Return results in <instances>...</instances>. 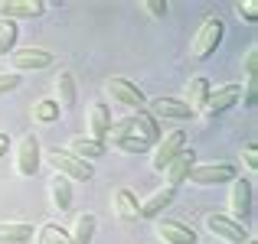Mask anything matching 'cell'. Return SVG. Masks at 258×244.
Here are the masks:
<instances>
[{"label":"cell","instance_id":"6da1fadb","mask_svg":"<svg viewBox=\"0 0 258 244\" xmlns=\"http://www.w3.org/2000/svg\"><path fill=\"white\" fill-rule=\"evenodd\" d=\"M160 137H164L160 120L151 117L147 111H134L121 120H111V134L105 144L118 147L121 153H151Z\"/></svg>","mask_w":258,"mask_h":244},{"label":"cell","instance_id":"7a4b0ae2","mask_svg":"<svg viewBox=\"0 0 258 244\" xmlns=\"http://www.w3.org/2000/svg\"><path fill=\"white\" fill-rule=\"evenodd\" d=\"M222 36H226V26H222V20L216 17V13H209V17H203V23L196 26L193 39H189V59H196V62H203V59H209L216 49H219Z\"/></svg>","mask_w":258,"mask_h":244},{"label":"cell","instance_id":"3957f363","mask_svg":"<svg viewBox=\"0 0 258 244\" xmlns=\"http://www.w3.org/2000/svg\"><path fill=\"white\" fill-rule=\"evenodd\" d=\"M39 163H43V147H39L36 134H23L13 144V173L20 179H33L39 173Z\"/></svg>","mask_w":258,"mask_h":244},{"label":"cell","instance_id":"277c9868","mask_svg":"<svg viewBox=\"0 0 258 244\" xmlns=\"http://www.w3.org/2000/svg\"><path fill=\"white\" fill-rule=\"evenodd\" d=\"M46 163L52 166V173H56V176H62V179H69V182H88L95 176L92 163L72 157L66 147H52V150L46 153Z\"/></svg>","mask_w":258,"mask_h":244},{"label":"cell","instance_id":"5b68a950","mask_svg":"<svg viewBox=\"0 0 258 244\" xmlns=\"http://www.w3.org/2000/svg\"><path fill=\"white\" fill-rule=\"evenodd\" d=\"M105 94L111 98V104H121L127 111H147V94L138 88V81L131 78H121V75H111L105 78Z\"/></svg>","mask_w":258,"mask_h":244},{"label":"cell","instance_id":"8992f818","mask_svg":"<svg viewBox=\"0 0 258 244\" xmlns=\"http://www.w3.org/2000/svg\"><path fill=\"white\" fill-rule=\"evenodd\" d=\"M235 176H239V166L229 160H213V163H196L193 169H189L186 182H193V186H222V182H232Z\"/></svg>","mask_w":258,"mask_h":244},{"label":"cell","instance_id":"52a82bcc","mask_svg":"<svg viewBox=\"0 0 258 244\" xmlns=\"http://www.w3.org/2000/svg\"><path fill=\"white\" fill-rule=\"evenodd\" d=\"M255 208V186H252V176H235L232 186H229V218L242 221L245 225V218L252 215Z\"/></svg>","mask_w":258,"mask_h":244},{"label":"cell","instance_id":"ba28073f","mask_svg":"<svg viewBox=\"0 0 258 244\" xmlns=\"http://www.w3.org/2000/svg\"><path fill=\"white\" fill-rule=\"evenodd\" d=\"M183 150H186V131H180V127H176V131H167L151 150V169L154 173H164Z\"/></svg>","mask_w":258,"mask_h":244},{"label":"cell","instance_id":"9c48e42d","mask_svg":"<svg viewBox=\"0 0 258 244\" xmlns=\"http://www.w3.org/2000/svg\"><path fill=\"white\" fill-rule=\"evenodd\" d=\"M203 225H206V231L213 234V238L226 241V244H245L252 234H248V228L242 225V221L229 218L226 212H209L206 218H203Z\"/></svg>","mask_w":258,"mask_h":244},{"label":"cell","instance_id":"30bf717a","mask_svg":"<svg viewBox=\"0 0 258 244\" xmlns=\"http://www.w3.org/2000/svg\"><path fill=\"white\" fill-rule=\"evenodd\" d=\"M239 98H242V85H235V81L219 85V88H209V98H206V104H203L200 114L206 120H216V117H222L226 111H232V107L239 104Z\"/></svg>","mask_w":258,"mask_h":244},{"label":"cell","instance_id":"8fae6325","mask_svg":"<svg viewBox=\"0 0 258 244\" xmlns=\"http://www.w3.org/2000/svg\"><path fill=\"white\" fill-rule=\"evenodd\" d=\"M10 72H39V69H49L52 65V52L49 49H39V46H26V49H13L10 56Z\"/></svg>","mask_w":258,"mask_h":244},{"label":"cell","instance_id":"7c38bea8","mask_svg":"<svg viewBox=\"0 0 258 244\" xmlns=\"http://www.w3.org/2000/svg\"><path fill=\"white\" fill-rule=\"evenodd\" d=\"M154 234H157L164 244H196L200 234L193 231L189 221H180V218H157L154 221Z\"/></svg>","mask_w":258,"mask_h":244},{"label":"cell","instance_id":"4fadbf2b","mask_svg":"<svg viewBox=\"0 0 258 244\" xmlns=\"http://www.w3.org/2000/svg\"><path fill=\"white\" fill-rule=\"evenodd\" d=\"M147 114L157 117V120H186V117H193V111H189L180 98H167V94L147 98Z\"/></svg>","mask_w":258,"mask_h":244},{"label":"cell","instance_id":"5bb4252c","mask_svg":"<svg viewBox=\"0 0 258 244\" xmlns=\"http://www.w3.org/2000/svg\"><path fill=\"white\" fill-rule=\"evenodd\" d=\"M49 10L46 0H0V20H33Z\"/></svg>","mask_w":258,"mask_h":244},{"label":"cell","instance_id":"9a60e30c","mask_svg":"<svg viewBox=\"0 0 258 244\" xmlns=\"http://www.w3.org/2000/svg\"><path fill=\"white\" fill-rule=\"evenodd\" d=\"M85 137L98 140V144H105L108 134H111V107L105 104V101H95L92 107H88V120H85Z\"/></svg>","mask_w":258,"mask_h":244},{"label":"cell","instance_id":"2e32d148","mask_svg":"<svg viewBox=\"0 0 258 244\" xmlns=\"http://www.w3.org/2000/svg\"><path fill=\"white\" fill-rule=\"evenodd\" d=\"M52 101L59 104V111H69L76 107L79 101V85H76V75L69 69H62L56 78H52Z\"/></svg>","mask_w":258,"mask_h":244},{"label":"cell","instance_id":"e0dca14e","mask_svg":"<svg viewBox=\"0 0 258 244\" xmlns=\"http://www.w3.org/2000/svg\"><path fill=\"white\" fill-rule=\"evenodd\" d=\"M111 212L118 215L121 221H138L141 218V199L127 186H118L111 192Z\"/></svg>","mask_w":258,"mask_h":244},{"label":"cell","instance_id":"ac0fdd59","mask_svg":"<svg viewBox=\"0 0 258 244\" xmlns=\"http://www.w3.org/2000/svg\"><path fill=\"white\" fill-rule=\"evenodd\" d=\"M173 199H176V189H170V186L154 189V192L141 202V218H154V221L164 218V208H170Z\"/></svg>","mask_w":258,"mask_h":244},{"label":"cell","instance_id":"d6986e66","mask_svg":"<svg viewBox=\"0 0 258 244\" xmlns=\"http://www.w3.org/2000/svg\"><path fill=\"white\" fill-rule=\"evenodd\" d=\"M196 163H200V160H196V153H193V150H189V147H186V150H183L180 157H176V160L170 163V166H167L164 173H160V176H164V179H167L164 186H170V189H180L183 182H186L189 169H193Z\"/></svg>","mask_w":258,"mask_h":244},{"label":"cell","instance_id":"ffe728a7","mask_svg":"<svg viewBox=\"0 0 258 244\" xmlns=\"http://www.w3.org/2000/svg\"><path fill=\"white\" fill-rule=\"evenodd\" d=\"M209 88H213V85H209V81L203 78V75H193V78L186 81V85H183V98H180V101L196 114V111H203V104H206Z\"/></svg>","mask_w":258,"mask_h":244},{"label":"cell","instance_id":"44dd1931","mask_svg":"<svg viewBox=\"0 0 258 244\" xmlns=\"http://www.w3.org/2000/svg\"><path fill=\"white\" fill-rule=\"evenodd\" d=\"M72 199H76V195H72V182L52 173V179H49V205L56 208V212H72Z\"/></svg>","mask_w":258,"mask_h":244},{"label":"cell","instance_id":"7402d4cb","mask_svg":"<svg viewBox=\"0 0 258 244\" xmlns=\"http://www.w3.org/2000/svg\"><path fill=\"white\" fill-rule=\"evenodd\" d=\"M36 228L30 221H0V244H30Z\"/></svg>","mask_w":258,"mask_h":244},{"label":"cell","instance_id":"603a6c76","mask_svg":"<svg viewBox=\"0 0 258 244\" xmlns=\"http://www.w3.org/2000/svg\"><path fill=\"white\" fill-rule=\"evenodd\" d=\"M66 150H69L72 157L85 160V163H95L101 153H105V144H98V140H92V137H85V134H79V137L69 140V147H66Z\"/></svg>","mask_w":258,"mask_h":244},{"label":"cell","instance_id":"cb8c5ba5","mask_svg":"<svg viewBox=\"0 0 258 244\" xmlns=\"http://www.w3.org/2000/svg\"><path fill=\"white\" fill-rule=\"evenodd\" d=\"M95 228H98V218H95L92 212L76 215V221H72V228H69V238H72V244H92V238H95Z\"/></svg>","mask_w":258,"mask_h":244},{"label":"cell","instance_id":"d4e9b609","mask_svg":"<svg viewBox=\"0 0 258 244\" xmlns=\"http://www.w3.org/2000/svg\"><path fill=\"white\" fill-rule=\"evenodd\" d=\"M33 241H36V244H72L69 228H62L59 221H46V225H39L36 234H33Z\"/></svg>","mask_w":258,"mask_h":244},{"label":"cell","instance_id":"484cf974","mask_svg":"<svg viewBox=\"0 0 258 244\" xmlns=\"http://www.w3.org/2000/svg\"><path fill=\"white\" fill-rule=\"evenodd\" d=\"M59 104L52 98H39V101H33V124H39V127H46V124H52V120H59Z\"/></svg>","mask_w":258,"mask_h":244},{"label":"cell","instance_id":"4316f807","mask_svg":"<svg viewBox=\"0 0 258 244\" xmlns=\"http://www.w3.org/2000/svg\"><path fill=\"white\" fill-rule=\"evenodd\" d=\"M17 39H20V26L13 20H0V56H10L17 49Z\"/></svg>","mask_w":258,"mask_h":244},{"label":"cell","instance_id":"83f0119b","mask_svg":"<svg viewBox=\"0 0 258 244\" xmlns=\"http://www.w3.org/2000/svg\"><path fill=\"white\" fill-rule=\"evenodd\" d=\"M255 75H258V46H248L242 56V78L255 81Z\"/></svg>","mask_w":258,"mask_h":244},{"label":"cell","instance_id":"f1b7e54d","mask_svg":"<svg viewBox=\"0 0 258 244\" xmlns=\"http://www.w3.org/2000/svg\"><path fill=\"white\" fill-rule=\"evenodd\" d=\"M232 10L239 13V20H245V23H258V0H239Z\"/></svg>","mask_w":258,"mask_h":244},{"label":"cell","instance_id":"f546056e","mask_svg":"<svg viewBox=\"0 0 258 244\" xmlns=\"http://www.w3.org/2000/svg\"><path fill=\"white\" fill-rule=\"evenodd\" d=\"M141 7H144V13L151 20H164L167 13H170V4H167V0H144Z\"/></svg>","mask_w":258,"mask_h":244},{"label":"cell","instance_id":"4dcf8cb0","mask_svg":"<svg viewBox=\"0 0 258 244\" xmlns=\"http://www.w3.org/2000/svg\"><path fill=\"white\" fill-rule=\"evenodd\" d=\"M242 163H245V169H248V176L258 169V147H255V140H248V144H242Z\"/></svg>","mask_w":258,"mask_h":244},{"label":"cell","instance_id":"1f68e13d","mask_svg":"<svg viewBox=\"0 0 258 244\" xmlns=\"http://www.w3.org/2000/svg\"><path fill=\"white\" fill-rule=\"evenodd\" d=\"M20 78L17 72H0V98H4V94H10V91H17L20 88Z\"/></svg>","mask_w":258,"mask_h":244},{"label":"cell","instance_id":"d6a6232c","mask_svg":"<svg viewBox=\"0 0 258 244\" xmlns=\"http://www.w3.org/2000/svg\"><path fill=\"white\" fill-rule=\"evenodd\" d=\"M258 94H255V81H245V88H242V98H239V104H245L248 107V111H252V107L258 104Z\"/></svg>","mask_w":258,"mask_h":244},{"label":"cell","instance_id":"836d02e7","mask_svg":"<svg viewBox=\"0 0 258 244\" xmlns=\"http://www.w3.org/2000/svg\"><path fill=\"white\" fill-rule=\"evenodd\" d=\"M10 134H7V131H0V160H4L7 157V153H10Z\"/></svg>","mask_w":258,"mask_h":244},{"label":"cell","instance_id":"e575fe53","mask_svg":"<svg viewBox=\"0 0 258 244\" xmlns=\"http://www.w3.org/2000/svg\"><path fill=\"white\" fill-rule=\"evenodd\" d=\"M245 244H258V241H255V238H248V241H245Z\"/></svg>","mask_w":258,"mask_h":244}]
</instances>
